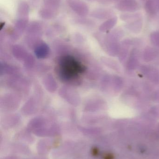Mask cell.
I'll return each instance as SVG.
<instances>
[{
	"label": "cell",
	"instance_id": "obj_1",
	"mask_svg": "<svg viewBox=\"0 0 159 159\" xmlns=\"http://www.w3.org/2000/svg\"><path fill=\"white\" fill-rule=\"evenodd\" d=\"M60 65L63 72L68 77L77 76L84 70L83 65L72 57H65L62 61Z\"/></svg>",
	"mask_w": 159,
	"mask_h": 159
},
{
	"label": "cell",
	"instance_id": "obj_6",
	"mask_svg": "<svg viewBox=\"0 0 159 159\" xmlns=\"http://www.w3.org/2000/svg\"><path fill=\"white\" fill-rule=\"evenodd\" d=\"M145 9L149 15L153 16L159 12V0H147Z\"/></svg>",
	"mask_w": 159,
	"mask_h": 159
},
{
	"label": "cell",
	"instance_id": "obj_16",
	"mask_svg": "<svg viewBox=\"0 0 159 159\" xmlns=\"http://www.w3.org/2000/svg\"><path fill=\"white\" fill-rule=\"evenodd\" d=\"M151 113L156 116H159V106L154 107L150 110Z\"/></svg>",
	"mask_w": 159,
	"mask_h": 159
},
{
	"label": "cell",
	"instance_id": "obj_15",
	"mask_svg": "<svg viewBox=\"0 0 159 159\" xmlns=\"http://www.w3.org/2000/svg\"><path fill=\"white\" fill-rule=\"evenodd\" d=\"M150 40L152 43L155 45L159 47V32H154L150 35Z\"/></svg>",
	"mask_w": 159,
	"mask_h": 159
},
{
	"label": "cell",
	"instance_id": "obj_7",
	"mask_svg": "<svg viewBox=\"0 0 159 159\" xmlns=\"http://www.w3.org/2000/svg\"><path fill=\"white\" fill-rule=\"evenodd\" d=\"M143 21L141 19L129 21L126 24V28L132 32L138 33L141 31L143 27Z\"/></svg>",
	"mask_w": 159,
	"mask_h": 159
},
{
	"label": "cell",
	"instance_id": "obj_11",
	"mask_svg": "<svg viewBox=\"0 0 159 159\" xmlns=\"http://www.w3.org/2000/svg\"><path fill=\"white\" fill-rule=\"evenodd\" d=\"M157 56V51L151 48H147L143 53L144 59L147 62L152 61Z\"/></svg>",
	"mask_w": 159,
	"mask_h": 159
},
{
	"label": "cell",
	"instance_id": "obj_13",
	"mask_svg": "<svg viewBox=\"0 0 159 159\" xmlns=\"http://www.w3.org/2000/svg\"><path fill=\"white\" fill-rule=\"evenodd\" d=\"M113 84L116 91L120 90L123 86V81L122 79L118 76H114L113 78Z\"/></svg>",
	"mask_w": 159,
	"mask_h": 159
},
{
	"label": "cell",
	"instance_id": "obj_10",
	"mask_svg": "<svg viewBox=\"0 0 159 159\" xmlns=\"http://www.w3.org/2000/svg\"><path fill=\"white\" fill-rule=\"evenodd\" d=\"M92 16L100 19L110 18L113 16V12L107 9H101L93 12Z\"/></svg>",
	"mask_w": 159,
	"mask_h": 159
},
{
	"label": "cell",
	"instance_id": "obj_3",
	"mask_svg": "<svg viewBox=\"0 0 159 159\" xmlns=\"http://www.w3.org/2000/svg\"><path fill=\"white\" fill-rule=\"evenodd\" d=\"M117 9L123 12H134L139 10L140 6L135 0H122L116 4Z\"/></svg>",
	"mask_w": 159,
	"mask_h": 159
},
{
	"label": "cell",
	"instance_id": "obj_14",
	"mask_svg": "<svg viewBox=\"0 0 159 159\" xmlns=\"http://www.w3.org/2000/svg\"><path fill=\"white\" fill-rule=\"evenodd\" d=\"M140 15L138 14H124L120 16V18L123 20H133L140 19Z\"/></svg>",
	"mask_w": 159,
	"mask_h": 159
},
{
	"label": "cell",
	"instance_id": "obj_17",
	"mask_svg": "<svg viewBox=\"0 0 159 159\" xmlns=\"http://www.w3.org/2000/svg\"><path fill=\"white\" fill-rule=\"evenodd\" d=\"M154 99L156 101H159V92L155 93V94H154Z\"/></svg>",
	"mask_w": 159,
	"mask_h": 159
},
{
	"label": "cell",
	"instance_id": "obj_18",
	"mask_svg": "<svg viewBox=\"0 0 159 159\" xmlns=\"http://www.w3.org/2000/svg\"><path fill=\"white\" fill-rule=\"evenodd\" d=\"M30 1L33 4L35 5L36 4L38 3L39 0H30Z\"/></svg>",
	"mask_w": 159,
	"mask_h": 159
},
{
	"label": "cell",
	"instance_id": "obj_5",
	"mask_svg": "<svg viewBox=\"0 0 159 159\" xmlns=\"http://www.w3.org/2000/svg\"><path fill=\"white\" fill-rule=\"evenodd\" d=\"M142 73L147 75L148 79L153 82H159V70L155 68H149L146 66H143L141 68Z\"/></svg>",
	"mask_w": 159,
	"mask_h": 159
},
{
	"label": "cell",
	"instance_id": "obj_9",
	"mask_svg": "<svg viewBox=\"0 0 159 159\" xmlns=\"http://www.w3.org/2000/svg\"><path fill=\"white\" fill-rule=\"evenodd\" d=\"M139 64L138 59L136 55V51L133 49L131 52L129 58L127 62V68L129 70H133L137 68Z\"/></svg>",
	"mask_w": 159,
	"mask_h": 159
},
{
	"label": "cell",
	"instance_id": "obj_12",
	"mask_svg": "<svg viewBox=\"0 0 159 159\" xmlns=\"http://www.w3.org/2000/svg\"><path fill=\"white\" fill-rule=\"evenodd\" d=\"M109 53L111 56H115L119 54L120 51V45L119 44L116 43H112L109 47Z\"/></svg>",
	"mask_w": 159,
	"mask_h": 159
},
{
	"label": "cell",
	"instance_id": "obj_8",
	"mask_svg": "<svg viewBox=\"0 0 159 159\" xmlns=\"http://www.w3.org/2000/svg\"><path fill=\"white\" fill-rule=\"evenodd\" d=\"M117 20V18L116 17L109 18L101 25L100 27V30L103 32L110 30L116 24Z\"/></svg>",
	"mask_w": 159,
	"mask_h": 159
},
{
	"label": "cell",
	"instance_id": "obj_4",
	"mask_svg": "<svg viewBox=\"0 0 159 159\" xmlns=\"http://www.w3.org/2000/svg\"><path fill=\"white\" fill-rule=\"evenodd\" d=\"M68 4L73 11L79 16H85L88 13V7L81 0H69Z\"/></svg>",
	"mask_w": 159,
	"mask_h": 159
},
{
	"label": "cell",
	"instance_id": "obj_2",
	"mask_svg": "<svg viewBox=\"0 0 159 159\" xmlns=\"http://www.w3.org/2000/svg\"><path fill=\"white\" fill-rule=\"evenodd\" d=\"M44 7L40 10L49 16L54 17L59 7L60 0H44Z\"/></svg>",
	"mask_w": 159,
	"mask_h": 159
}]
</instances>
